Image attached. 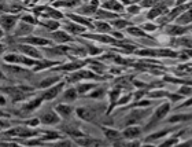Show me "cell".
<instances>
[{"instance_id":"cell-1","label":"cell","mask_w":192,"mask_h":147,"mask_svg":"<svg viewBox=\"0 0 192 147\" xmlns=\"http://www.w3.org/2000/svg\"><path fill=\"white\" fill-rule=\"evenodd\" d=\"M3 92L10 96V99L12 101V103H18V102L26 101V99L29 98V95L33 92V90L30 88V87H23V85L4 87Z\"/></svg>"},{"instance_id":"cell-2","label":"cell","mask_w":192,"mask_h":147,"mask_svg":"<svg viewBox=\"0 0 192 147\" xmlns=\"http://www.w3.org/2000/svg\"><path fill=\"white\" fill-rule=\"evenodd\" d=\"M17 14H0V29L3 32H11L18 25Z\"/></svg>"},{"instance_id":"cell-3","label":"cell","mask_w":192,"mask_h":147,"mask_svg":"<svg viewBox=\"0 0 192 147\" xmlns=\"http://www.w3.org/2000/svg\"><path fill=\"white\" fill-rule=\"evenodd\" d=\"M17 50L19 51L22 55H25V57H28V58H32V59H36V61H40V59L43 58L41 52H40L36 47L29 46V44H19V46H17Z\"/></svg>"},{"instance_id":"cell-4","label":"cell","mask_w":192,"mask_h":147,"mask_svg":"<svg viewBox=\"0 0 192 147\" xmlns=\"http://www.w3.org/2000/svg\"><path fill=\"white\" fill-rule=\"evenodd\" d=\"M1 72L4 73V74H7L8 77H21V76H23L26 73V70L22 66H15V65H4V66H1Z\"/></svg>"},{"instance_id":"cell-5","label":"cell","mask_w":192,"mask_h":147,"mask_svg":"<svg viewBox=\"0 0 192 147\" xmlns=\"http://www.w3.org/2000/svg\"><path fill=\"white\" fill-rule=\"evenodd\" d=\"M63 85H64V83H58L53 87L48 88V90L43 93V96H41L43 98V101H53V99L61 93V91L63 90Z\"/></svg>"},{"instance_id":"cell-6","label":"cell","mask_w":192,"mask_h":147,"mask_svg":"<svg viewBox=\"0 0 192 147\" xmlns=\"http://www.w3.org/2000/svg\"><path fill=\"white\" fill-rule=\"evenodd\" d=\"M19 41H21L22 44H29V46H40V47H47L48 44H51L50 40L44 39V37H23V39H19Z\"/></svg>"},{"instance_id":"cell-7","label":"cell","mask_w":192,"mask_h":147,"mask_svg":"<svg viewBox=\"0 0 192 147\" xmlns=\"http://www.w3.org/2000/svg\"><path fill=\"white\" fill-rule=\"evenodd\" d=\"M33 32V26L32 25H28L25 22H18L17 28H15V32H14V36L15 37H19V39H23V37H28V35Z\"/></svg>"},{"instance_id":"cell-8","label":"cell","mask_w":192,"mask_h":147,"mask_svg":"<svg viewBox=\"0 0 192 147\" xmlns=\"http://www.w3.org/2000/svg\"><path fill=\"white\" fill-rule=\"evenodd\" d=\"M43 103V98H34V99H30L29 102H26L23 106H22V114H29L34 111L37 107H40V104Z\"/></svg>"},{"instance_id":"cell-9","label":"cell","mask_w":192,"mask_h":147,"mask_svg":"<svg viewBox=\"0 0 192 147\" xmlns=\"http://www.w3.org/2000/svg\"><path fill=\"white\" fill-rule=\"evenodd\" d=\"M59 121H61V120H59V115H58V113H55V111H45V113L41 115V118H40V122H43L45 125H56Z\"/></svg>"},{"instance_id":"cell-10","label":"cell","mask_w":192,"mask_h":147,"mask_svg":"<svg viewBox=\"0 0 192 147\" xmlns=\"http://www.w3.org/2000/svg\"><path fill=\"white\" fill-rule=\"evenodd\" d=\"M75 142L82 147H102L103 146V142L99 139H92V137H88V136H84V137H80V139H75Z\"/></svg>"},{"instance_id":"cell-11","label":"cell","mask_w":192,"mask_h":147,"mask_svg":"<svg viewBox=\"0 0 192 147\" xmlns=\"http://www.w3.org/2000/svg\"><path fill=\"white\" fill-rule=\"evenodd\" d=\"M75 113L78 115L80 118H82L84 121H92L95 118V110L93 109H89V107H78L75 109Z\"/></svg>"},{"instance_id":"cell-12","label":"cell","mask_w":192,"mask_h":147,"mask_svg":"<svg viewBox=\"0 0 192 147\" xmlns=\"http://www.w3.org/2000/svg\"><path fill=\"white\" fill-rule=\"evenodd\" d=\"M51 36H52V39L55 40V41H58V43H67V41H70L71 37L69 36L67 32H64V30H55V32L51 33Z\"/></svg>"},{"instance_id":"cell-13","label":"cell","mask_w":192,"mask_h":147,"mask_svg":"<svg viewBox=\"0 0 192 147\" xmlns=\"http://www.w3.org/2000/svg\"><path fill=\"white\" fill-rule=\"evenodd\" d=\"M56 111H58V114L62 115V117H69L73 113V109H71V106H69L66 103H61L56 106Z\"/></svg>"},{"instance_id":"cell-14","label":"cell","mask_w":192,"mask_h":147,"mask_svg":"<svg viewBox=\"0 0 192 147\" xmlns=\"http://www.w3.org/2000/svg\"><path fill=\"white\" fill-rule=\"evenodd\" d=\"M85 28L81 25H77V24H67L66 25V32L67 33H73V35H78V33H84Z\"/></svg>"},{"instance_id":"cell-15","label":"cell","mask_w":192,"mask_h":147,"mask_svg":"<svg viewBox=\"0 0 192 147\" xmlns=\"http://www.w3.org/2000/svg\"><path fill=\"white\" fill-rule=\"evenodd\" d=\"M139 135H140V128H137V126H128V128L124 131V136L128 137V139L137 137Z\"/></svg>"},{"instance_id":"cell-16","label":"cell","mask_w":192,"mask_h":147,"mask_svg":"<svg viewBox=\"0 0 192 147\" xmlns=\"http://www.w3.org/2000/svg\"><path fill=\"white\" fill-rule=\"evenodd\" d=\"M44 17L45 18H50V19H59V18H63V14H62L61 11L58 10H53V8H47L45 12H44Z\"/></svg>"},{"instance_id":"cell-17","label":"cell","mask_w":192,"mask_h":147,"mask_svg":"<svg viewBox=\"0 0 192 147\" xmlns=\"http://www.w3.org/2000/svg\"><path fill=\"white\" fill-rule=\"evenodd\" d=\"M59 83V79L58 77H48V79H44L41 83L39 84V87L40 88H51V87H53L55 84H58Z\"/></svg>"},{"instance_id":"cell-18","label":"cell","mask_w":192,"mask_h":147,"mask_svg":"<svg viewBox=\"0 0 192 147\" xmlns=\"http://www.w3.org/2000/svg\"><path fill=\"white\" fill-rule=\"evenodd\" d=\"M69 18H71L73 21H74V24H77V25H84L86 26V28H91L92 26V24H89L88 19H85L84 17H80V15H69Z\"/></svg>"},{"instance_id":"cell-19","label":"cell","mask_w":192,"mask_h":147,"mask_svg":"<svg viewBox=\"0 0 192 147\" xmlns=\"http://www.w3.org/2000/svg\"><path fill=\"white\" fill-rule=\"evenodd\" d=\"M102 7L103 8H108V10H117L118 12H121L124 8H122V6L118 1H107V3H103L102 4Z\"/></svg>"},{"instance_id":"cell-20","label":"cell","mask_w":192,"mask_h":147,"mask_svg":"<svg viewBox=\"0 0 192 147\" xmlns=\"http://www.w3.org/2000/svg\"><path fill=\"white\" fill-rule=\"evenodd\" d=\"M82 62H73V63H69V65H64V66H61L59 68V70H64V72H73V70H77V69H80L82 66Z\"/></svg>"},{"instance_id":"cell-21","label":"cell","mask_w":192,"mask_h":147,"mask_svg":"<svg viewBox=\"0 0 192 147\" xmlns=\"http://www.w3.org/2000/svg\"><path fill=\"white\" fill-rule=\"evenodd\" d=\"M41 24H43V25L45 26L47 29L52 30V32L58 30V28H59V22L53 21V19H45V21H41Z\"/></svg>"},{"instance_id":"cell-22","label":"cell","mask_w":192,"mask_h":147,"mask_svg":"<svg viewBox=\"0 0 192 147\" xmlns=\"http://www.w3.org/2000/svg\"><path fill=\"white\" fill-rule=\"evenodd\" d=\"M169 109H170V106H169V104H167V103L162 104V106H160V107L158 109L157 111H155V117H154V118H155V120H158V118H162V117H163V115L166 114L167 111H169Z\"/></svg>"},{"instance_id":"cell-23","label":"cell","mask_w":192,"mask_h":147,"mask_svg":"<svg viewBox=\"0 0 192 147\" xmlns=\"http://www.w3.org/2000/svg\"><path fill=\"white\" fill-rule=\"evenodd\" d=\"M21 21L25 22V24H28V25H32V26H34L36 24H39V22H37V19H36L33 15H30V14L22 15V17H21Z\"/></svg>"},{"instance_id":"cell-24","label":"cell","mask_w":192,"mask_h":147,"mask_svg":"<svg viewBox=\"0 0 192 147\" xmlns=\"http://www.w3.org/2000/svg\"><path fill=\"white\" fill-rule=\"evenodd\" d=\"M104 133H106V136L111 140H115V139H119L121 137V133L117 132V131H114V129H104Z\"/></svg>"},{"instance_id":"cell-25","label":"cell","mask_w":192,"mask_h":147,"mask_svg":"<svg viewBox=\"0 0 192 147\" xmlns=\"http://www.w3.org/2000/svg\"><path fill=\"white\" fill-rule=\"evenodd\" d=\"M63 98L66 99V101H74L75 98H77V90H74V88H69V90L64 92Z\"/></svg>"},{"instance_id":"cell-26","label":"cell","mask_w":192,"mask_h":147,"mask_svg":"<svg viewBox=\"0 0 192 147\" xmlns=\"http://www.w3.org/2000/svg\"><path fill=\"white\" fill-rule=\"evenodd\" d=\"M93 87H95V84H80L78 88H77V92L78 93H85V92H88L89 90H92Z\"/></svg>"},{"instance_id":"cell-27","label":"cell","mask_w":192,"mask_h":147,"mask_svg":"<svg viewBox=\"0 0 192 147\" xmlns=\"http://www.w3.org/2000/svg\"><path fill=\"white\" fill-rule=\"evenodd\" d=\"M96 17H97V18H114L115 14H113V12H107V11H103V10H99L97 12H96Z\"/></svg>"},{"instance_id":"cell-28","label":"cell","mask_w":192,"mask_h":147,"mask_svg":"<svg viewBox=\"0 0 192 147\" xmlns=\"http://www.w3.org/2000/svg\"><path fill=\"white\" fill-rule=\"evenodd\" d=\"M96 28L99 29V30H102V32H108L110 30V25L108 24H106V22H96Z\"/></svg>"},{"instance_id":"cell-29","label":"cell","mask_w":192,"mask_h":147,"mask_svg":"<svg viewBox=\"0 0 192 147\" xmlns=\"http://www.w3.org/2000/svg\"><path fill=\"white\" fill-rule=\"evenodd\" d=\"M11 126L10 121H6V120L0 118V131H8Z\"/></svg>"},{"instance_id":"cell-30","label":"cell","mask_w":192,"mask_h":147,"mask_svg":"<svg viewBox=\"0 0 192 147\" xmlns=\"http://www.w3.org/2000/svg\"><path fill=\"white\" fill-rule=\"evenodd\" d=\"M55 139H59V135L56 132H47L44 135V140H55Z\"/></svg>"},{"instance_id":"cell-31","label":"cell","mask_w":192,"mask_h":147,"mask_svg":"<svg viewBox=\"0 0 192 147\" xmlns=\"http://www.w3.org/2000/svg\"><path fill=\"white\" fill-rule=\"evenodd\" d=\"M128 32L130 33V35H135V36H143L141 30H140V29H136V28H129Z\"/></svg>"},{"instance_id":"cell-32","label":"cell","mask_w":192,"mask_h":147,"mask_svg":"<svg viewBox=\"0 0 192 147\" xmlns=\"http://www.w3.org/2000/svg\"><path fill=\"white\" fill-rule=\"evenodd\" d=\"M113 26L114 28H124V26H126V22L122 21V19H118V21L113 22Z\"/></svg>"},{"instance_id":"cell-33","label":"cell","mask_w":192,"mask_h":147,"mask_svg":"<svg viewBox=\"0 0 192 147\" xmlns=\"http://www.w3.org/2000/svg\"><path fill=\"white\" fill-rule=\"evenodd\" d=\"M55 147H71V142H69V140H63V142H59V143L55 144Z\"/></svg>"},{"instance_id":"cell-34","label":"cell","mask_w":192,"mask_h":147,"mask_svg":"<svg viewBox=\"0 0 192 147\" xmlns=\"http://www.w3.org/2000/svg\"><path fill=\"white\" fill-rule=\"evenodd\" d=\"M192 18V12H188L187 15H184L182 18H180V21H184L182 24H187V22H189V19Z\"/></svg>"},{"instance_id":"cell-35","label":"cell","mask_w":192,"mask_h":147,"mask_svg":"<svg viewBox=\"0 0 192 147\" xmlns=\"http://www.w3.org/2000/svg\"><path fill=\"white\" fill-rule=\"evenodd\" d=\"M6 103H7V98L3 93H0V106H6Z\"/></svg>"},{"instance_id":"cell-36","label":"cell","mask_w":192,"mask_h":147,"mask_svg":"<svg viewBox=\"0 0 192 147\" xmlns=\"http://www.w3.org/2000/svg\"><path fill=\"white\" fill-rule=\"evenodd\" d=\"M28 124H29L30 126H36V125H39V124H40V121H39L37 118H33V120H30V121H29Z\"/></svg>"},{"instance_id":"cell-37","label":"cell","mask_w":192,"mask_h":147,"mask_svg":"<svg viewBox=\"0 0 192 147\" xmlns=\"http://www.w3.org/2000/svg\"><path fill=\"white\" fill-rule=\"evenodd\" d=\"M126 147H140V143L139 142H130L126 144Z\"/></svg>"},{"instance_id":"cell-38","label":"cell","mask_w":192,"mask_h":147,"mask_svg":"<svg viewBox=\"0 0 192 147\" xmlns=\"http://www.w3.org/2000/svg\"><path fill=\"white\" fill-rule=\"evenodd\" d=\"M6 48H7V47H6V44L0 43V55H1V54L4 52V51H6Z\"/></svg>"},{"instance_id":"cell-39","label":"cell","mask_w":192,"mask_h":147,"mask_svg":"<svg viewBox=\"0 0 192 147\" xmlns=\"http://www.w3.org/2000/svg\"><path fill=\"white\" fill-rule=\"evenodd\" d=\"M8 117V113H4V111L0 110V118H7Z\"/></svg>"},{"instance_id":"cell-40","label":"cell","mask_w":192,"mask_h":147,"mask_svg":"<svg viewBox=\"0 0 192 147\" xmlns=\"http://www.w3.org/2000/svg\"><path fill=\"white\" fill-rule=\"evenodd\" d=\"M189 146H192V142H187V144H181L178 147H189Z\"/></svg>"},{"instance_id":"cell-41","label":"cell","mask_w":192,"mask_h":147,"mask_svg":"<svg viewBox=\"0 0 192 147\" xmlns=\"http://www.w3.org/2000/svg\"><path fill=\"white\" fill-rule=\"evenodd\" d=\"M144 147H152V146H144Z\"/></svg>"}]
</instances>
